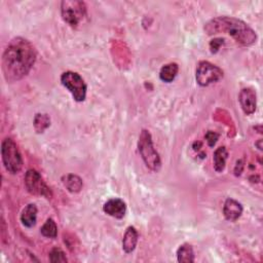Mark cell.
Here are the masks:
<instances>
[{"instance_id":"8fae6325","label":"cell","mask_w":263,"mask_h":263,"mask_svg":"<svg viewBox=\"0 0 263 263\" xmlns=\"http://www.w3.org/2000/svg\"><path fill=\"white\" fill-rule=\"evenodd\" d=\"M242 213H243V207L238 202L231 199L226 200L223 207V214L227 220L235 221L242 216Z\"/></svg>"},{"instance_id":"d6986e66","label":"cell","mask_w":263,"mask_h":263,"mask_svg":"<svg viewBox=\"0 0 263 263\" xmlns=\"http://www.w3.org/2000/svg\"><path fill=\"white\" fill-rule=\"evenodd\" d=\"M50 117L47 114H37L34 119V125L38 133L43 132L50 125Z\"/></svg>"},{"instance_id":"5b68a950","label":"cell","mask_w":263,"mask_h":263,"mask_svg":"<svg viewBox=\"0 0 263 263\" xmlns=\"http://www.w3.org/2000/svg\"><path fill=\"white\" fill-rule=\"evenodd\" d=\"M61 82L71 93L76 102L85 100L86 84L78 73L72 71L64 72L61 76Z\"/></svg>"},{"instance_id":"ba28073f","label":"cell","mask_w":263,"mask_h":263,"mask_svg":"<svg viewBox=\"0 0 263 263\" xmlns=\"http://www.w3.org/2000/svg\"><path fill=\"white\" fill-rule=\"evenodd\" d=\"M25 185L27 190L34 195H42L49 198L51 190L43 182L40 174L35 170H29L25 176Z\"/></svg>"},{"instance_id":"9a60e30c","label":"cell","mask_w":263,"mask_h":263,"mask_svg":"<svg viewBox=\"0 0 263 263\" xmlns=\"http://www.w3.org/2000/svg\"><path fill=\"white\" fill-rule=\"evenodd\" d=\"M178 70H179V67L177 64L175 63L168 64L162 68L160 72V77L165 82H172L177 76Z\"/></svg>"},{"instance_id":"ffe728a7","label":"cell","mask_w":263,"mask_h":263,"mask_svg":"<svg viewBox=\"0 0 263 263\" xmlns=\"http://www.w3.org/2000/svg\"><path fill=\"white\" fill-rule=\"evenodd\" d=\"M50 261L51 262H67V258L65 253L60 249H53L50 253Z\"/></svg>"},{"instance_id":"44dd1931","label":"cell","mask_w":263,"mask_h":263,"mask_svg":"<svg viewBox=\"0 0 263 263\" xmlns=\"http://www.w3.org/2000/svg\"><path fill=\"white\" fill-rule=\"evenodd\" d=\"M206 139H207L210 146H214L217 139H218V135L216 133H214V132H209V133L206 136Z\"/></svg>"},{"instance_id":"e0dca14e","label":"cell","mask_w":263,"mask_h":263,"mask_svg":"<svg viewBox=\"0 0 263 263\" xmlns=\"http://www.w3.org/2000/svg\"><path fill=\"white\" fill-rule=\"evenodd\" d=\"M227 151L225 147H219L214 154V168L217 172H222L225 168Z\"/></svg>"},{"instance_id":"7a4b0ae2","label":"cell","mask_w":263,"mask_h":263,"mask_svg":"<svg viewBox=\"0 0 263 263\" xmlns=\"http://www.w3.org/2000/svg\"><path fill=\"white\" fill-rule=\"evenodd\" d=\"M205 30L209 35L227 33L242 46H251L257 38L255 31L249 25L231 17L215 18L207 23Z\"/></svg>"},{"instance_id":"7c38bea8","label":"cell","mask_w":263,"mask_h":263,"mask_svg":"<svg viewBox=\"0 0 263 263\" xmlns=\"http://www.w3.org/2000/svg\"><path fill=\"white\" fill-rule=\"evenodd\" d=\"M137 243H138V232L135 227L129 226L126 229L122 239V249L124 250L125 253H132L135 250Z\"/></svg>"},{"instance_id":"7402d4cb","label":"cell","mask_w":263,"mask_h":263,"mask_svg":"<svg viewBox=\"0 0 263 263\" xmlns=\"http://www.w3.org/2000/svg\"><path fill=\"white\" fill-rule=\"evenodd\" d=\"M223 39H215V40H213L212 42H211V50H212V53H216L218 50H219V48H220V46L223 43Z\"/></svg>"},{"instance_id":"52a82bcc","label":"cell","mask_w":263,"mask_h":263,"mask_svg":"<svg viewBox=\"0 0 263 263\" xmlns=\"http://www.w3.org/2000/svg\"><path fill=\"white\" fill-rule=\"evenodd\" d=\"M223 77V71L210 62H201L196 68L195 78L200 85L207 86L219 81Z\"/></svg>"},{"instance_id":"30bf717a","label":"cell","mask_w":263,"mask_h":263,"mask_svg":"<svg viewBox=\"0 0 263 263\" xmlns=\"http://www.w3.org/2000/svg\"><path fill=\"white\" fill-rule=\"evenodd\" d=\"M103 210L107 215L117 218V219H120L124 216L126 207H125V204L123 201H121L119 199H112L105 203Z\"/></svg>"},{"instance_id":"8992f818","label":"cell","mask_w":263,"mask_h":263,"mask_svg":"<svg viewBox=\"0 0 263 263\" xmlns=\"http://www.w3.org/2000/svg\"><path fill=\"white\" fill-rule=\"evenodd\" d=\"M61 13L63 20L73 28H76L85 17L86 9L81 2H62Z\"/></svg>"},{"instance_id":"4fadbf2b","label":"cell","mask_w":263,"mask_h":263,"mask_svg":"<svg viewBox=\"0 0 263 263\" xmlns=\"http://www.w3.org/2000/svg\"><path fill=\"white\" fill-rule=\"evenodd\" d=\"M37 208L34 204H30L25 207L21 214V222L25 227L31 228L36 224Z\"/></svg>"},{"instance_id":"ac0fdd59","label":"cell","mask_w":263,"mask_h":263,"mask_svg":"<svg viewBox=\"0 0 263 263\" xmlns=\"http://www.w3.org/2000/svg\"><path fill=\"white\" fill-rule=\"evenodd\" d=\"M40 232L46 237L55 238L57 236V234H58V228H57L56 222L53 219H48L47 222L41 227Z\"/></svg>"},{"instance_id":"6da1fadb","label":"cell","mask_w":263,"mask_h":263,"mask_svg":"<svg viewBox=\"0 0 263 263\" xmlns=\"http://www.w3.org/2000/svg\"><path fill=\"white\" fill-rule=\"evenodd\" d=\"M36 60V51L27 39L17 37L7 47L3 56V70L8 81L14 82L26 76Z\"/></svg>"},{"instance_id":"5bb4252c","label":"cell","mask_w":263,"mask_h":263,"mask_svg":"<svg viewBox=\"0 0 263 263\" xmlns=\"http://www.w3.org/2000/svg\"><path fill=\"white\" fill-rule=\"evenodd\" d=\"M63 184L67 188L68 191L73 192V193L79 192L82 188V185H83L82 180L78 176L73 175V174H69V175L64 176Z\"/></svg>"},{"instance_id":"3957f363","label":"cell","mask_w":263,"mask_h":263,"mask_svg":"<svg viewBox=\"0 0 263 263\" xmlns=\"http://www.w3.org/2000/svg\"><path fill=\"white\" fill-rule=\"evenodd\" d=\"M138 149L146 167L154 172H158L161 169L162 162L154 146L151 135L147 129H143L141 132L138 141Z\"/></svg>"},{"instance_id":"2e32d148","label":"cell","mask_w":263,"mask_h":263,"mask_svg":"<svg viewBox=\"0 0 263 263\" xmlns=\"http://www.w3.org/2000/svg\"><path fill=\"white\" fill-rule=\"evenodd\" d=\"M177 258L179 262L182 263H191L194 261V253L193 249L190 245L184 244L180 246V248L177 251Z\"/></svg>"},{"instance_id":"277c9868","label":"cell","mask_w":263,"mask_h":263,"mask_svg":"<svg viewBox=\"0 0 263 263\" xmlns=\"http://www.w3.org/2000/svg\"><path fill=\"white\" fill-rule=\"evenodd\" d=\"M2 156L7 171L12 174H17L22 170V156L17 144L11 138H7L4 140L2 144Z\"/></svg>"},{"instance_id":"9c48e42d","label":"cell","mask_w":263,"mask_h":263,"mask_svg":"<svg viewBox=\"0 0 263 263\" xmlns=\"http://www.w3.org/2000/svg\"><path fill=\"white\" fill-rule=\"evenodd\" d=\"M238 101L245 114L250 115L255 112L257 100H256V93L252 89L248 87V89L242 90L238 96Z\"/></svg>"}]
</instances>
